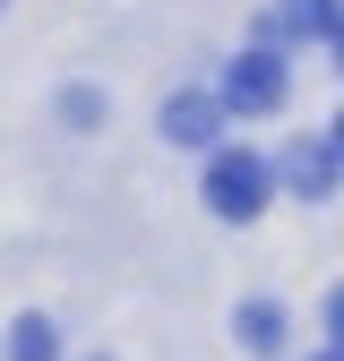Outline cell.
Returning a JSON list of instances; mask_svg holds the SVG:
<instances>
[{
    "instance_id": "obj_9",
    "label": "cell",
    "mask_w": 344,
    "mask_h": 361,
    "mask_svg": "<svg viewBox=\"0 0 344 361\" xmlns=\"http://www.w3.org/2000/svg\"><path fill=\"white\" fill-rule=\"evenodd\" d=\"M319 147H327V155H336V172H344V112L327 121V138H319Z\"/></svg>"
},
{
    "instance_id": "obj_6",
    "label": "cell",
    "mask_w": 344,
    "mask_h": 361,
    "mask_svg": "<svg viewBox=\"0 0 344 361\" xmlns=\"http://www.w3.org/2000/svg\"><path fill=\"white\" fill-rule=\"evenodd\" d=\"M336 26H344L336 0H284L276 9V35H336Z\"/></svg>"
},
{
    "instance_id": "obj_4",
    "label": "cell",
    "mask_w": 344,
    "mask_h": 361,
    "mask_svg": "<svg viewBox=\"0 0 344 361\" xmlns=\"http://www.w3.org/2000/svg\"><path fill=\"white\" fill-rule=\"evenodd\" d=\"M267 172H284L301 198H327V190H336V155H327L319 138H293V147H284V164H267Z\"/></svg>"
},
{
    "instance_id": "obj_5",
    "label": "cell",
    "mask_w": 344,
    "mask_h": 361,
    "mask_svg": "<svg viewBox=\"0 0 344 361\" xmlns=\"http://www.w3.org/2000/svg\"><path fill=\"white\" fill-rule=\"evenodd\" d=\"M233 336H241L250 353H284V310H276V301H241Z\"/></svg>"
},
{
    "instance_id": "obj_3",
    "label": "cell",
    "mask_w": 344,
    "mask_h": 361,
    "mask_svg": "<svg viewBox=\"0 0 344 361\" xmlns=\"http://www.w3.org/2000/svg\"><path fill=\"white\" fill-rule=\"evenodd\" d=\"M215 129H224V104L215 95H172L164 104V138L172 147H215Z\"/></svg>"
},
{
    "instance_id": "obj_1",
    "label": "cell",
    "mask_w": 344,
    "mask_h": 361,
    "mask_svg": "<svg viewBox=\"0 0 344 361\" xmlns=\"http://www.w3.org/2000/svg\"><path fill=\"white\" fill-rule=\"evenodd\" d=\"M267 190H276V172L258 164L250 147H224V155L207 164V207L224 215V224H250L258 207H267Z\"/></svg>"
},
{
    "instance_id": "obj_8",
    "label": "cell",
    "mask_w": 344,
    "mask_h": 361,
    "mask_svg": "<svg viewBox=\"0 0 344 361\" xmlns=\"http://www.w3.org/2000/svg\"><path fill=\"white\" fill-rule=\"evenodd\" d=\"M327 336H336V344H344V284H336V293H327Z\"/></svg>"
},
{
    "instance_id": "obj_7",
    "label": "cell",
    "mask_w": 344,
    "mask_h": 361,
    "mask_svg": "<svg viewBox=\"0 0 344 361\" xmlns=\"http://www.w3.org/2000/svg\"><path fill=\"white\" fill-rule=\"evenodd\" d=\"M52 353H61L52 319H18V327H9V361H52Z\"/></svg>"
},
{
    "instance_id": "obj_10",
    "label": "cell",
    "mask_w": 344,
    "mask_h": 361,
    "mask_svg": "<svg viewBox=\"0 0 344 361\" xmlns=\"http://www.w3.org/2000/svg\"><path fill=\"white\" fill-rule=\"evenodd\" d=\"M336 69H344V26H336Z\"/></svg>"
},
{
    "instance_id": "obj_2",
    "label": "cell",
    "mask_w": 344,
    "mask_h": 361,
    "mask_svg": "<svg viewBox=\"0 0 344 361\" xmlns=\"http://www.w3.org/2000/svg\"><path fill=\"white\" fill-rule=\"evenodd\" d=\"M224 112H276L284 104V61L258 43V52H241L233 69H224V95H215Z\"/></svg>"
},
{
    "instance_id": "obj_11",
    "label": "cell",
    "mask_w": 344,
    "mask_h": 361,
    "mask_svg": "<svg viewBox=\"0 0 344 361\" xmlns=\"http://www.w3.org/2000/svg\"><path fill=\"white\" fill-rule=\"evenodd\" d=\"M319 361H344V344H336V353H319Z\"/></svg>"
}]
</instances>
